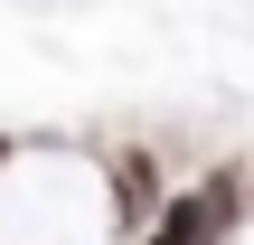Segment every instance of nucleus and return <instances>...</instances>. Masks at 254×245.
<instances>
[{"label": "nucleus", "mask_w": 254, "mask_h": 245, "mask_svg": "<svg viewBox=\"0 0 254 245\" xmlns=\"http://www.w3.org/2000/svg\"><path fill=\"white\" fill-rule=\"evenodd\" d=\"M160 208H170V179H160V161L132 142V151H113V170H104V217H113V236H151L160 227Z\"/></svg>", "instance_id": "nucleus-1"}, {"label": "nucleus", "mask_w": 254, "mask_h": 245, "mask_svg": "<svg viewBox=\"0 0 254 245\" xmlns=\"http://www.w3.org/2000/svg\"><path fill=\"white\" fill-rule=\"evenodd\" d=\"M19 151H28V142H19V132H0V179H9V161H19Z\"/></svg>", "instance_id": "nucleus-2"}]
</instances>
